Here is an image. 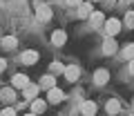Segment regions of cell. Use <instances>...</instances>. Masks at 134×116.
Here are the masks:
<instances>
[{"instance_id": "cell-1", "label": "cell", "mask_w": 134, "mask_h": 116, "mask_svg": "<svg viewBox=\"0 0 134 116\" xmlns=\"http://www.w3.org/2000/svg\"><path fill=\"white\" fill-rule=\"evenodd\" d=\"M36 18H38V22H47V20H52V7H49V5H40L38 9H36Z\"/></svg>"}, {"instance_id": "cell-2", "label": "cell", "mask_w": 134, "mask_h": 116, "mask_svg": "<svg viewBox=\"0 0 134 116\" xmlns=\"http://www.w3.org/2000/svg\"><path fill=\"white\" fill-rule=\"evenodd\" d=\"M121 27H123V25H121V20H116V18H110V20L105 22V31H107L110 36H116V34L121 31Z\"/></svg>"}, {"instance_id": "cell-3", "label": "cell", "mask_w": 134, "mask_h": 116, "mask_svg": "<svg viewBox=\"0 0 134 116\" xmlns=\"http://www.w3.org/2000/svg\"><path fill=\"white\" fill-rule=\"evenodd\" d=\"M78 76H81V69L76 67V65H69V67H65V78L69 83H76Z\"/></svg>"}, {"instance_id": "cell-4", "label": "cell", "mask_w": 134, "mask_h": 116, "mask_svg": "<svg viewBox=\"0 0 134 116\" xmlns=\"http://www.w3.org/2000/svg\"><path fill=\"white\" fill-rule=\"evenodd\" d=\"M11 85H14L16 89H25V87L29 85V78L25 76V74H16V76H14V80H11Z\"/></svg>"}, {"instance_id": "cell-5", "label": "cell", "mask_w": 134, "mask_h": 116, "mask_svg": "<svg viewBox=\"0 0 134 116\" xmlns=\"http://www.w3.org/2000/svg\"><path fill=\"white\" fill-rule=\"evenodd\" d=\"M107 80H110V72H107V69H96V74H94L96 85H105Z\"/></svg>"}, {"instance_id": "cell-6", "label": "cell", "mask_w": 134, "mask_h": 116, "mask_svg": "<svg viewBox=\"0 0 134 116\" xmlns=\"http://www.w3.org/2000/svg\"><path fill=\"white\" fill-rule=\"evenodd\" d=\"M47 101H49V103H60V101H63V92L58 89V87L47 89Z\"/></svg>"}, {"instance_id": "cell-7", "label": "cell", "mask_w": 134, "mask_h": 116, "mask_svg": "<svg viewBox=\"0 0 134 116\" xmlns=\"http://www.w3.org/2000/svg\"><path fill=\"white\" fill-rule=\"evenodd\" d=\"M23 63L25 65H36V63H38V51H34V49L25 51L23 54Z\"/></svg>"}, {"instance_id": "cell-8", "label": "cell", "mask_w": 134, "mask_h": 116, "mask_svg": "<svg viewBox=\"0 0 134 116\" xmlns=\"http://www.w3.org/2000/svg\"><path fill=\"white\" fill-rule=\"evenodd\" d=\"M81 114H83V116H94V114H96V103L85 101V103L81 105Z\"/></svg>"}, {"instance_id": "cell-9", "label": "cell", "mask_w": 134, "mask_h": 116, "mask_svg": "<svg viewBox=\"0 0 134 116\" xmlns=\"http://www.w3.org/2000/svg\"><path fill=\"white\" fill-rule=\"evenodd\" d=\"M65 40H67V36H65V31H63V29H58V31H54V34H52V43L56 45V47L65 45Z\"/></svg>"}, {"instance_id": "cell-10", "label": "cell", "mask_w": 134, "mask_h": 116, "mask_svg": "<svg viewBox=\"0 0 134 116\" xmlns=\"http://www.w3.org/2000/svg\"><path fill=\"white\" fill-rule=\"evenodd\" d=\"M36 96H38V85H31V83H29V85L25 87V98H29V101H34Z\"/></svg>"}, {"instance_id": "cell-11", "label": "cell", "mask_w": 134, "mask_h": 116, "mask_svg": "<svg viewBox=\"0 0 134 116\" xmlns=\"http://www.w3.org/2000/svg\"><path fill=\"white\" fill-rule=\"evenodd\" d=\"M78 14H81V18H87V16H92V5H90V2H83V5L78 7Z\"/></svg>"}, {"instance_id": "cell-12", "label": "cell", "mask_w": 134, "mask_h": 116, "mask_svg": "<svg viewBox=\"0 0 134 116\" xmlns=\"http://www.w3.org/2000/svg\"><path fill=\"white\" fill-rule=\"evenodd\" d=\"M103 51H105V54H114L116 51V43L112 38H107L105 43H103Z\"/></svg>"}, {"instance_id": "cell-13", "label": "cell", "mask_w": 134, "mask_h": 116, "mask_svg": "<svg viewBox=\"0 0 134 116\" xmlns=\"http://www.w3.org/2000/svg\"><path fill=\"white\" fill-rule=\"evenodd\" d=\"M119 112H121L119 101H110V103H107V114H112V116H114V114H119Z\"/></svg>"}, {"instance_id": "cell-14", "label": "cell", "mask_w": 134, "mask_h": 116, "mask_svg": "<svg viewBox=\"0 0 134 116\" xmlns=\"http://www.w3.org/2000/svg\"><path fill=\"white\" fill-rule=\"evenodd\" d=\"M31 112H34V114H40V112H45V103L34 98V103H31Z\"/></svg>"}, {"instance_id": "cell-15", "label": "cell", "mask_w": 134, "mask_h": 116, "mask_svg": "<svg viewBox=\"0 0 134 116\" xmlns=\"http://www.w3.org/2000/svg\"><path fill=\"white\" fill-rule=\"evenodd\" d=\"M16 43H18V40H16L14 36H7V38L2 40V47H5V49H14V47H16Z\"/></svg>"}, {"instance_id": "cell-16", "label": "cell", "mask_w": 134, "mask_h": 116, "mask_svg": "<svg viewBox=\"0 0 134 116\" xmlns=\"http://www.w3.org/2000/svg\"><path fill=\"white\" fill-rule=\"evenodd\" d=\"M54 83H56V78H54V76H43L40 85H43V87H47V89H52V87H54Z\"/></svg>"}, {"instance_id": "cell-17", "label": "cell", "mask_w": 134, "mask_h": 116, "mask_svg": "<svg viewBox=\"0 0 134 116\" xmlns=\"http://www.w3.org/2000/svg\"><path fill=\"white\" fill-rule=\"evenodd\" d=\"M90 20H92V25H94V27H98L100 22H103V14H98V11H92V16H90Z\"/></svg>"}, {"instance_id": "cell-18", "label": "cell", "mask_w": 134, "mask_h": 116, "mask_svg": "<svg viewBox=\"0 0 134 116\" xmlns=\"http://www.w3.org/2000/svg\"><path fill=\"white\" fill-rule=\"evenodd\" d=\"M123 58H127V60H134V45H127V47L123 49Z\"/></svg>"}, {"instance_id": "cell-19", "label": "cell", "mask_w": 134, "mask_h": 116, "mask_svg": "<svg viewBox=\"0 0 134 116\" xmlns=\"http://www.w3.org/2000/svg\"><path fill=\"white\" fill-rule=\"evenodd\" d=\"M125 27H130V29L134 27V11H130V14L125 16Z\"/></svg>"}, {"instance_id": "cell-20", "label": "cell", "mask_w": 134, "mask_h": 116, "mask_svg": "<svg viewBox=\"0 0 134 116\" xmlns=\"http://www.w3.org/2000/svg\"><path fill=\"white\" fill-rule=\"evenodd\" d=\"M2 98H5V101H14V98H16L14 89H5V92H2Z\"/></svg>"}, {"instance_id": "cell-21", "label": "cell", "mask_w": 134, "mask_h": 116, "mask_svg": "<svg viewBox=\"0 0 134 116\" xmlns=\"http://www.w3.org/2000/svg\"><path fill=\"white\" fill-rule=\"evenodd\" d=\"M0 116H16V109H14V107H7V109L0 112Z\"/></svg>"}, {"instance_id": "cell-22", "label": "cell", "mask_w": 134, "mask_h": 116, "mask_svg": "<svg viewBox=\"0 0 134 116\" xmlns=\"http://www.w3.org/2000/svg\"><path fill=\"white\" fill-rule=\"evenodd\" d=\"M58 72H65V69H63L60 63H54V65H52V74H58Z\"/></svg>"}, {"instance_id": "cell-23", "label": "cell", "mask_w": 134, "mask_h": 116, "mask_svg": "<svg viewBox=\"0 0 134 116\" xmlns=\"http://www.w3.org/2000/svg\"><path fill=\"white\" fill-rule=\"evenodd\" d=\"M67 5H69V7H81L83 0H67Z\"/></svg>"}, {"instance_id": "cell-24", "label": "cell", "mask_w": 134, "mask_h": 116, "mask_svg": "<svg viewBox=\"0 0 134 116\" xmlns=\"http://www.w3.org/2000/svg\"><path fill=\"white\" fill-rule=\"evenodd\" d=\"M7 65H5V60H2V58H0V72H2V69H5Z\"/></svg>"}, {"instance_id": "cell-25", "label": "cell", "mask_w": 134, "mask_h": 116, "mask_svg": "<svg viewBox=\"0 0 134 116\" xmlns=\"http://www.w3.org/2000/svg\"><path fill=\"white\" fill-rule=\"evenodd\" d=\"M130 72L134 74V60H130Z\"/></svg>"}, {"instance_id": "cell-26", "label": "cell", "mask_w": 134, "mask_h": 116, "mask_svg": "<svg viewBox=\"0 0 134 116\" xmlns=\"http://www.w3.org/2000/svg\"><path fill=\"white\" fill-rule=\"evenodd\" d=\"M112 2H114V0H105V7H112Z\"/></svg>"}, {"instance_id": "cell-27", "label": "cell", "mask_w": 134, "mask_h": 116, "mask_svg": "<svg viewBox=\"0 0 134 116\" xmlns=\"http://www.w3.org/2000/svg\"><path fill=\"white\" fill-rule=\"evenodd\" d=\"M27 116H36V114H27Z\"/></svg>"}, {"instance_id": "cell-28", "label": "cell", "mask_w": 134, "mask_h": 116, "mask_svg": "<svg viewBox=\"0 0 134 116\" xmlns=\"http://www.w3.org/2000/svg\"><path fill=\"white\" fill-rule=\"evenodd\" d=\"M0 101H2V96H0Z\"/></svg>"}]
</instances>
